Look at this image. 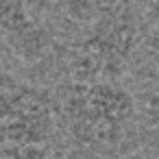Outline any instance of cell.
<instances>
[{
	"label": "cell",
	"instance_id": "obj_2",
	"mask_svg": "<svg viewBox=\"0 0 159 159\" xmlns=\"http://www.w3.org/2000/svg\"><path fill=\"white\" fill-rule=\"evenodd\" d=\"M133 111V96L111 81L74 83L63 102L70 133L85 146L116 144Z\"/></svg>",
	"mask_w": 159,
	"mask_h": 159
},
{
	"label": "cell",
	"instance_id": "obj_3",
	"mask_svg": "<svg viewBox=\"0 0 159 159\" xmlns=\"http://www.w3.org/2000/svg\"><path fill=\"white\" fill-rule=\"evenodd\" d=\"M52 131V111L48 98L29 85L18 87V100L13 113L5 124H0V142L11 148L42 146Z\"/></svg>",
	"mask_w": 159,
	"mask_h": 159
},
{
	"label": "cell",
	"instance_id": "obj_1",
	"mask_svg": "<svg viewBox=\"0 0 159 159\" xmlns=\"http://www.w3.org/2000/svg\"><path fill=\"white\" fill-rule=\"evenodd\" d=\"M137 39V24L129 5L98 7L89 33L74 48L72 70L76 83H105L122 72Z\"/></svg>",
	"mask_w": 159,
	"mask_h": 159
},
{
	"label": "cell",
	"instance_id": "obj_6",
	"mask_svg": "<svg viewBox=\"0 0 159 159\" xmlns=\"http://www.w3.org/2000/svg\"><path fill=\"white\" fill-rule=\"evenodd\" d=\"M146 120H148L150 129L159 135V87L150 94V98L146 102Z\"/></svg>",
	"mask_w": 159,
	"mask_h": 159
},
{
	"label": "cell",
	"instance_id": "obj_5",
	"mask_svg": "<svg viewBox=\"0 0 159 159\" xmlns=\"http://www.w3.org/2000/svg\"><path fill=\"white\" fill-rule=\"evenodd\" d=\"M18 87L20 85L0 87V124H5L9 120V116L13 113V107L18 100Z\"/></svg>",
	"mask_w": 159,
	"mask_h": 159
},
{
	"label": "cell",
	"instance_id": "obj_4",
	"mask_svg": "<svg viewBox=\"0 0 159 159\" xmlns=\"http://www.w3.org/2000/svg\"><path fill=\"white\" fill-rule=\"evenodd\" d=\"M144 37L152 50L159 52V2H150L144 13Z\"/></svg>",
	"mask_w": 159,
	"mask_h": 159
},
{
	"label": "cell",
	"instance_id": "obj_7",
	"mask_svg": "<svg viewBox=\"0 0 159 159\" xmlns=\"http://www.w3.org/2000/svg\"><path fill=\"white\" fill-rule=\"evenodd\" d=\"M7 159H50L42 146H26V148H11Z\"/></svg>",
	"mask_w": 159,
	"mask_h": 159
}]
</instances>
